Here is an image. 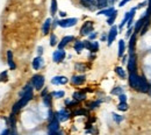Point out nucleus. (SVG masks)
Wrapping results in <instances>:
<instances>
[{
    "instance_id": "nucleus-1",
    "label": "nucleus",
    "mask_w": 151,
    "mask_h": 135,
    "mask_svg": "<svg viewBox=\"0 0 151 135\" xmlns=\"http://www.w3.org/2000/svg\"><path fill=\"white\" fill-rule=\"evenodd\" d=\"M32 85L36 89V90H41L43 88V85H44V77L41 76V75H35L33 76L32 78Z\"/></svg>"
},
{
    "instance_id": "nucleus-2",
    "label": "nucleus",
    "mask_w": 151,
    "mask_h": 135,
    "mask_svg": "<svg viewBox=\"0 0 151 135\" xmlns=\"http://www.w3.org/2000/svg\"><path fill=\"white\" fill-rule=\"evenodd\" d=\"M78 22V20L76 18H70V19H64V20H59L57 23L59 27L63 28H69V27H73L76 23Z\"/></svg>"
},
{
    "instance_id": "nucleus-3",
    "label": "nucleus",
    "mask_w": 151,
    "mask_h": 135,
    "mask_svg": "<svg viewBox=\"0 0 151 135\" xmlns=\"http://www.w3.org/2000/svg\"><path fill=\"white\" fill-rule=\"evenodd\" d=\"M137 90L140 91V92H143V93L149 92L150 86H149V84H148V82H146V79L144 77H140V83H138Z\"/></svg>"
},
{
    "instance_id": "nucleus-4",
    "label": "nucleus",
    "mask_w": 151,
    "mask_h": 135,
    "mask_svg": "<svg viewBox=\"0 0 151 135\" xmlns=\"http://www.w3.org/2000/svg\"><path fill=\"white\" fill-rule=\"evenodd\" d=\"M136 67H137V57L135 54H130L128 59V70L130 71V73L136 71Z\"/></svg>"
},
{
    "instance_id": "nucleus-5",
    "label": "nucleus",
    "mask_w": 151,
    "mask_h": 135,
    "mask_svg": "<svg viewBox=\"0 0 151 135\" xmlns=\"http://www.w3.org/2000/svg\"><path fill=\"white\" fill-rule=\"evenodd\" d=\"M91 33H93V22L87 21L83 24V27L80 29V34L81 35H90Z\"/></svg>"
},
{
    "instance_id": "nucleus-6",
    "label": "nucleus",
    "mask_w": 151,
    "mask_h": 135,
    "mask_svg": "<svg viewBox=\"0 0 151 135\" xmlns=\"http://www.w3.org/2000/svg\"><path fill=\"white\" fill-rule=\"evenodd\" d=\"M116 35H118V27L116 26H113L110 28L109 33H108V36H107V43H108V45H110L113 42H114Z\"/></svg>"
},
{
    "instance_id": "nucleus-7",
    "label": "nucleus",
    "mask_w": 151,
    "mask_h": 135,
    "mask_svg": "<svg viewBox=\"0 0 151 135\" xmlns=\"http://www.w3.org/2000/svg\"><path fill=\"white\" fill-rule=\"evenodd\" d=\"M138 83H140V76H137L135 72H131L130 76H129V84H130V86H131L133 89L137 90Z\"/></svg>"
},
{
    "instance_id": "nucleus-8",
    "label": "nucleus",
    "mask_w": 151,
    "mask_h": 135,
    "mask_svg": "<svg viewBox=\"0 0 151 135\" xmlns=\"http://www.w3.org/2000/svg\"><path fill=\"white\" fill-rule=\"evenodd\" d=\"M64 58H65V51L63 50V49H58V50L55 51L54 55H53V59H54V62H56V63L62 62Z\"/></svg>"
},
{
    "instance_id": "nucleus-9",
    "label": "nucleus",
    "mask_w": 151,
    "mask_h": 135,
    "mask_svg": "<svg viewBox=\"0 0 151 135\" xmlns=\"http://www.w3.org/2000/svg\"><path fill=\"white\" fill-rule=\"evenodd\" d=\"M135 12H136V7L133 8L130 12H127V13H125V15H124V18H123V20H122V22H121V24H120V28H122L124 24L127 23V21H129V20H131V19L134 18Z\"/></svg>"
},
{
    "instance_id": "nucleus-10",
    "label": "nucleus",
    "mask_w": 151,
    "mask_h": 135,
    "mask_svg": "<svg viewBox=\"0 0 151 135\" xmlns=\"http://www.w3.org/2000/svg\"><path fill=\"white\" fill-rule=\"evenodd\" d=\"M84 45L85 48H87L92 53H97L99 49V43L98 42H90V41H84Z\"/></svg>"
},
{
    "instance_id": "nucleus-11",
    "label": "nucleus",
    "mask_w": 151,
    "mask_h": 135,
    "mask_svg": "<svg viewBox=\"0 0 151 135\" xmlns=\"http://www.w3.org/2000/svg\"><path fill=\"white\" fill-rule=\"evenodd\" d=\"M69 118H70V114L68 113V111H65V109H60V111L56 114V119L58 121H66Z\"/></svg>"
},
{
    "instance_id": "nucleus-12",
    "label": "nucleus",
    "mask_w": 151,
    "mask_h": 135,
    "mask_svg": "<svg viewBox=\"0 0 151 135\" xmlns=\"http://www.w3.org/2000/svg\"><path fill=\"white\" fill-rule=\"evenodd\" d=\"M59 129V124H58V120L54 119L53 121H50L49 124V132L50 133H57Z\"/></svg>"
},
{
    "instance_id": "nucleus-13",
    "label": "nucleus",
    "mask_w": 151,
    "mask_h": 135,
    "mask_svg": "<svg viewBox=\"0 0 151 135\" xmlns=\"http://www.w3.org/2000/svg\"><path fill=\"white\" fill-rule=\"evenodd\" d=\"M51 83L54 85H63V84H66L68 83V78L64 77V76H57V77H54Z\"/></svg>"
},
{
    "instance_id": "nucleus-14",
    "label": "nucleus",
    "mask_w": 151,
    "mask_h": 135,
    "mask_svg": "<svg viewBox=\"0 0 151 135\" xmlns=\"http://www.w3.org/2000/svg\"><path fill=\"white\" fill-rule=\"evenodd\" d=\"M80 1L89 9H94L97 7V0H80Z\"/></svg>"
},
{
    "instance_id": "nucleus-15",
    "label": "nucleus",
    "mask_w": 151,
    "mask_h": 135,
    "mask_svg": "<svg viewBox=\"0 0 151 135\" xmlns=\"http://www.w3.org/2000/svg\"><path fill=\"white\" fill-rule=\"evenodd\" d=\"M74 40V38L73 36H65V38H63L62 39V41L59 42V44H58V49H63L64 48L69 42H71V41H73Z\"/></svg>"
},
{
    "instance_id": "nucleus-16",
    "label": "nucleus",
    "mask_w": 151,
    "mask_h": 135,
    "mask_svg": "<svg viewBox=\"0 0 151 135\" xmlns=\"http://www.w3.org/2000/svg\"><path fill=\"white\" fill-rule=\"evenodd\" d=\"M43 58L42 57H36L34 61H33V68L35 69V70H39L41 67H43Z\"/></svg>"
},
{
    "instance_id": "nucleus-17",
    "label": "nucleus",
    "mask_w": 151,
    "mask_h": 135,
    "mask_svg": "<svg viewBox=\"0 0 151 135\" xmlns=\"http://www.w3.org/2000/svg\"><path fill=\"white\" fill-rule=\"evenodd\" d=\"M115 12V9L113 8V7H109V8H105V9H102V11H99L98 12V15H106V16H110L113 13Z\"/></svg>"
},
{
    "instance_id": "nucleus-18",
    "label": "nucleus",
    "mask_w": 151,
    "mask_h": 135,
    "mask_svg": "<svg viewBox=\"0 0 151 135\" xmlns=\"http://www.w3.org/2000/svg\"><path fill=\"white\" fill-rule=\"evenodd\" d=\"M85 82V76H73L71 78V83L73 85H80Z\"/></svg>"
},
{
    "instance_id": "nucleus-19",
    "label": "nucleus",
    "mask_w": 151,
    "mask_h": 135,
    "mask_svg": "<svg viewBox=\"0 0 151 135\" xmlns=\"http://www.w3.org/2000/svg\"><path fill=\"white\" fill-rule=\"evenodd\" d=\"M7 62H8V65L12 70L15 69V64H14V61H13V53H12L11 50L7 51Z\"/></svg>"
},
{
    "instance_id": "nucleus-20",
    "label": "nucleus",
    "mask_w": 151,
    "mask_h": 135,
    "mask_svg": "<svg viewBox=\"0 0 151 135\" xmlns=\"http://www.w3.org/2000/svg\"><path fill=\"white\" fill-rule=\"evenodd\" d=\"M50 27H51V19H47L44 24H43V28H42V32L44 35H47L50 30Z\"/></svg>"
},
{
    "instance_id": "nucleus-21",
    "label": "nucleus",
    "mask_w": 151,
    "mask_h": 135,
    "mask_svg": "<svg viewBox=\"0 0 151 135\" xmlns=\"http://www.w3.org/2000/svg\"><path fill=\"white\" fill-rule=\"evenodd\" d=\"M86 98V94L84 92H74L73 93V99L76 101H80V100H84Z\"/></svg>"
},
{
    "instance_id": "nucleus-22",
    "label": "nucleus",
    "mask_w": 151,
    "mask_h": 135,
    "mask_svg": "<svg viewBox=\"0 0 151 135\" xmlns=\"http://www.w3.org/2000/svg\"><path fill=\"white\" fill-rule=\"evenodd\" d=\"M143 22H144V18H142V19H140L137 22H136V24H135V28H134V34H137L138 32H140L141 29H142V27H143Z\"/></svg>"
},
{
    "instance_id": "nucleus-23",
    "label": "nucleus",
    "mask_w": 151,
    "mask_h": 135,
    "mask_svg": "<svg viewBox=\"0 0 151 135\" xmlns=\"http://www.w3.org/2000/svg\"><path fill=\"white\" fill-rule=\"evenodd\" d=\"M135 41H136V34H133V35L130 36V41H129V51H130V54H134Z\"/></svg>"
},
{
    "instance_id": "nucleus-24",
    "label": "nucleus",
    "mask_w": 151,
    "mask_h": 135,
    "mask_svg": "<svg viewBox=\"0 0 151 135\" xmlns=\"http://www.w3.org/2000/svg\"><path fill=\"white\" fill-rule=\"evenodd\" d=\"M85 48V45H84V41H77L74 43V50L77 51L78 54L79 53H81V50Z\"/></svg>"
},
{
    "instance_id": "nucleus-25",
    "label": "nucleus",
    "mask_w": 151,
    "mask_h": 135,
    "mask_svg": "<svg viewBox=\"0 0 151 135\" xmlns=\"http://www.w3.org/2000/svg\"><path fill=\"white\" fill-rule=\"evenodd\" d=\"M124 50H125L124 41H123V40H120V41H119V57H122V56H123Z\"/></svg>"
},
{
    "instance_id": "nucleus-26",
    "label": "nucleus",
    "mask_w": 151,
    "mask_h": 135,
    "mask_svg": "<svg viewBox=\"0 0 151 135\" xmlns=\"http://www.w3.org/2000/svg\"><path fill=\"white\" fill-rule=\"evenodd\" d=\"M149 24H150V16H146V19H144V22H143V27L141 29V35L145 34L148 27H149Z\"/></svg>"
},
{
    "instance_id": "nucleus-27",
    "label": "nucleus",
    "mask_w": 151,
    "mask_h": 135,
    "mask_svg": "<svg viewBox=\"0 0 151 135\" xmlns=\"http://www.w3.org/2000/svg\"><path fill=\"white\" fill-rule=\"evenodd\" d=\"M56 12H57V0H51L50 13H51V15H56Z\"/></svg>"
},
{
    "instance_id": "nucleus-28",
    "label": "nucleus",
    "mask_w": 151,
    "mask_h": 135,
    "mask_svg": "<svg viewBox=\"0 0 151 135\" xmlns=\"http://www.w3.org/2000/svg\"><path fill=\"white\" fill-rule=\"evenodd\" d=\"M108 5V0H97V7L105 9Z\"/></svg>"
},
{
    "instance_id": "nucleus-29",
    "label": "nucleus",
    "mask_w": 151,
    "mask_h": 135,
    "mask_svg": "<svg viewBox=\"0 0 151 135\" xmlns=\"http://www.w3.org/2000/svg\"><path fill=\"white\" fill-rule=\"evenodd\" d=\"M51 94H47V95H44L43 97V103L48 106V107H50V105H51Z\"/></svg>"
},
{
    "instance_id": "nucleus-30",
    "label": "nucleus",
    "mask_w": 151,
    "mask_h": 135,
    "mask_svg": "<svg viewBox=\"0 0 151 135\" xmlns=\"http://www.w3.org/2000/svg\"><path fill=\"white\" fill-rule=\"evenodd\" d=\"M115 72L118 73V75H119L121 78H125V71H124L121 67H116V68H115Z\"/></svg>"
},
{
    "instance_id": "nucleus-31",
    "label": "nucleus",
    "mask_w": 151,
    "mask_h": 135,
    "mask_svg": "<svg viewBox=\"0 0 151 135\" xmlns=\"http://www.w3.org/2000/svg\"><path fill=\"white\" fill-rule=\"evenodd\" d=\"M116 15H118V12L115 11L114 12V13H113L109 18H108V20H107V23L108 24H113V23H114V21H115V19H116Z\"/></svg>"
},
{
    "instance_id": "nucleus-32",
    "label": "nucleus",
    "mask_w": 151,
    "mask_h": 135,
    "mask_svg": "<svg viewBox=\"0 0 151 135\" xmlns=\"http://www.w3.org/2000/svg\"><path fill=\"white\" fill-rule=\"evenodd\" d=\"M8 80V76H7V71H3L0 73V82H7Z\"/></svg>"
},
{
    "instance_id": "nucleus-33",
    "label": "nucleus",
    "mask_w": 151,
    "mask_h": 135,
    "mask_svg": "<svg viewBox=\"0 0 151 135\" xmlns=\"http://www.w3.org/2000/svg\"><path fill=\"white\" fill-rule=\"evenodd\" d=\"M118 108L120 109V111H127V109H128V105H127V103H120Z\"/></svg>"
},
{
    "instance_id": "nucleus-34",
    "label": "nucleus",
    "mask_w": 151,
    "mask_h": 135,
    "mask_svg": "<svg viewBox=\"0 0 151 135\" xmlns=\"http://www.w3.org/2000/svg\"><path fill=\"white\" fill-rule=\"evenodd\" d=\"M64 91H56V92H54L51 95L53 97H55V98H63V97H64Z\"/></svg>"
},
{
    "instance_id": "nucleus-35",
    "label": "nucleus",
    "mask_w": 151,
    "mask_h": 135,
    "mask_svg": "<svg viewBox=\"0 0 151 135\" xmlns=\"http://www.w3.org/2000/svg\"><path fill=\"white\" fill-rule=\"evenodd\" d=\"M113 119L115 120V122L120 124V122L123 120V117H122V115H119V114H115V113H113Z\"/></svg>"
},
{
    "instance_id": "nucleus-36",
    "label": "nucleus",
    "mask_w": 151,
    "mask_h": 135,
    "mask_svg": "<svg viewBox=\"0 0 151 135\" xmlns=\"http://www.w3.org/2000/svg\"><path fill=\"white\" fill-rule=\"evenodd\" d=\"M56 44H57V39H56V36L53 34L51 36H50V45L54 47V45H56Z\"/></svg>"
},
{
    "instance_id": "nucleus-37",
    "label": "nucleus",
    "mask_w": 151,
    "mask_h": 135,
    "mask_svg": "<svg viewBox=\"0 0 151 135\" xmlns=\"http://www.w3.org/2000/svg\"><path fill=\"white\" fill-rule=\"evenodd\" d=\"M122 91H123V90H122L121 88H115L114 90L112 91V94H119V95H120V94H122Z\"/></svg>"
},
{
    "instance_id": "nucleus-38",
    "label": "nucleus",
    "mask_w": 151,
    "mask_h": 135,
    "mask_svg": "<svg viewBox=\"0 0 151 135\" xmlns=\"http://www.w3.org/2000/svg\"><path fill=\"white\" fill-rule=\"evenodd\" d=\"M76 69L78 71H85L86 70V67L84 64H76Z\"/></svg>"
},
{
    "instance_id": "nucleus-39",
    "label": "nucleus",
    "mask_w": 151,
    "mask_h": 135,
    "mask_svg": "<svg viewBox=\"0 0 151 135\" xmlns=\"http://www.w3.org/2000/svg\"><path fill=\"white\" fill-rule=\"evenodd\" d=\"M74 114H76V115H86L87 112L85 111V109H79V111H76Z\"/></svg>"
},
{
    "instance_id": "nucleus-40",
    "label": "nucleus",
    "mask_w": 151,
    "mask_h": 135,
    "mask_svg": "<svg viewBox=\"0 0 151 135\" xmlns=\"http://www.w3.org/2000/svg\"><path fill=\"white\" fill-rule=\"evenodd\" d=\"M119 99H120V101L121 103H125V101H127V97H125V94H120L119 95Z\"/></svg>"
},
{
    "instance_id": "nucleus-41",
    "label": "nucleus",
    "mask_w": 151,
    "mask_h": 135,
    "mask_svg": "<svg viewBox=\"0 0 151 135\" xmlns=\"http://www.w3.org/2000/svg\"><path fill=\"white\" fill-rule=\"evenodd\" d=\"M148 9H146V12H148V14L150 15L151 14V0H148Z\"/></svg>"
},
{
    "instance_id": "nucleus-42",
    "label": "nucleus",
    "mask_w": 151,
    "mask_h": 135,
    "mask_svg": "<svg viewBox=\"0 0 151 135\" xmlns=\"http://www.w3.org/2000/svg\"><path fill=\"white\" fill-rule=\"evenodd\" d=\"M89 106H90V108H92V109H93V108H95L97 106H99V101H95V103H92V104H90Z\"/></svg>"
},
{
    "instance_id": "nucleus-43",
    "label": "nucleus",
    "mask_w": 151,
    "mask_h": 135,
    "mask_svg": "<svg viewBox=\"0 0 151 135\" xmlns=\"http://www.w3.org/2000/svg\"><path fill=\"white\" fill-rule=\"evenodd\" d=\"M129 1H130V0H122V1L120 3V5H119V6H120V7H123L125 4H127V3H129Z\"/></svg>"
},
{
    "instance_id": "nucleus-44",
    "label": "nucleus",
    "mask_w": 151,
    "mask_h": 135,
    "mask_svg": "<svg viewBox=\"0 0 151 135\" xmlns=\"http://www.w3.org/2000/svg\"><path fill=\"white\" fill-rule=\"evenodd\" d=\"M89 38H90V40H94V39L97 38V33H92V34H90V35H89Z\"/></svg>"
},
{
    "instance_id": "nucleus-45",
    "label": "nucleus",
    "mask_w": 151,
    "mask_h": 135,
    "mask_svg": "<svg viewBox=\"0 0 151 135\" xmlns=\"http://www.w3.org/2000/svg\"><path fill=\"white\" fill-rule=\"evenodd\" d=\"M9 134V130L8 129H4L1 133H0V135H8Z\"/></svg>"
},
{
    "instance_id": "nucleus-46",
    "label": "nucleus",
    "mask_w": 151,
    "mask_h": 135,
    "mask_svg": "<svg viewBox=\"0 0 151 135\" xmlns=\"http://www.w3.org/2000/svg\"><path fill=\"white\" fill-rule=\"evenodd\" d=\"M37 53H39V55H42V53H43V48H42V47H39V48H37Z\"/></svg>"
},
{
    "instance_id": "nucleus-47",
    "label": "nucleus",
    "mask_w": 151,
    "mask_h": 135,
    "mask_svg": "<svg viewBox=\"0 0 151 135\" xmlns=\"http://www.w3.org/2000/svg\"><path fill=\"white\" fill-rule=\"evenodd\" d=\"M8 135H18V133H16L15 128H13V130H12V132H9V134H8Z\"/></svg>"
},
{
    "instance_id": "nucleus-48",
    "label": "nucleus",
    "mask_w": 151,
    "mask_h": 135,
    "mask_svg": "<svg viewBox=\"0 0 151 135\" xmlns=\"http://www.w3.org/2000/svg\"><path fill=\"white\" fill-rule=\"evenodd\" d=\"M59 15H60L62 18H64V16H66V13H65V12H63V11H62V12H59Z\"/></svg>"
},
{
    "instance_id": "nucleus-49",
    "label": "nucleus",
    "mask_w": 151,
    "mask_h": 135,
    "mask_svg": "<svg viewBox=\"0 0 151 135\" xmlns=\"http://www.w3.org/2000/svg\"><path fill=\"white\" fill-rule=\"evenodd\" d=\"M131 35V29H129L128 32H127V34H125V36H127V38H128V36H130Z\"/></svg>"
},
{
    "instance_id": "nucleus-50",
    "label": "nucleus",
    "mask_w": 151,
    "mask_h": 135,
    "mask_svg": "<svg viewBox=\"0 0 151 135\" xmlns=\"http://www.w3.org/2000/svg\"><path fill=\"white\" fill-rule=\"evenodd\" d=\"M115 1H116V0H108V4H110V5H112V4H114Z\"/></svg>"
},
{
    "instance_id": "nucleus-51",
    "label": "nucleus",
    "mask_w": 151,
    "mask_h": 135,
    "mask_svg": "<svg viewBox=\"0 0 151 135\" xmlns=\"http://www.w3.org/2000/svg\"><path fill=\"white\" fill-rule=\"evenodd\" d=\"M122 62H123V63L127 62V56H124V57H123V61H122Z\"/></svg>"
},
{
    "instance_id": "nucleus-52",
    "label": "nucleus",
    "mask_w": 151,
    "mask_h": 135,
    "mask_svg": "<svg viewBox=\"0 0 151 135\" xmlns=\"http://www.w3.org/2000/svg\"><path fill=\"white\" fill-rule=\"evenodd\" d=\"M49 135H57V133H50Z\"/></svg>"
},
{
    "instance_id": "nucleus-53",
    "label": "nucleus",
    "mask_w": 151,
    "mask_h": 135,
    "mask_svg": "<svg viewBox=\"0 0 151 135\" xmlns=\"http://www.w3.org/2000/svg\"><path fill=\"white\" fill-rule=\"evenodd\" d=\"M149 92H150V93H151V88H150V90H149Z\"/></svg>"
}]
</instances>
